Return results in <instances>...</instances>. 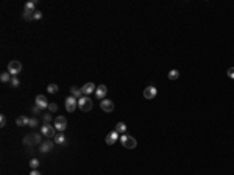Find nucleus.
<instances>
[{
    "label": "nucleus",
    "mask_w": 234,
    "mask_h": 175,
    "mask_svg": "<svg viewBox=\"0 0 234 175\" xmlns=\"http://www.w3.org/2000/svg\"><path fill=\"white\" fill-rule=\"evenodd\" d=\"M92 106H94V103H92V100H91V98H89L88 95H83L81 98H78V108H80L83 113L91 111Z\"/></svg>",
    "instance_id": "nucleus-1"
},
{
    "label": "nucleus",
    "mask_w": 234,
    "mask_h": 175,
    "mask_svg": "<svg viewBox=\"0 0 234 175\" xmlns=\"http://www.w3.org/2000/svg\"><path fill=\"white\" fill-rule=\"evenodd\" d=\"M120 142L125 149H136V145H138V141H136L133 136L130 135H122L120 136Z\"/></svg>",
    "instance_id": "nucleus-2"
},
{
    "label": "nucleus",
    "mask_w": 234,
    "mask_h": 175,
    "mask_svg": "<svg viewBox=\"0 0 234 175\" xmlns=\"http://www.w3.org/2000/svg\"><path fill=\"white\" fill-rule=\"evenodd\" d=\"M41 135L45 136L47 139H48V138H55V136H56V128H55V125H48V124L42 125V127H41Z\"/></svg>",
    "instance_id": "nucleus-3"
},
{
    "label": "nucleus",
    "mask_w": 234,
    "mask_h": 175,
    "mask_svg": "<svg viewBox=\"0 0 234 175\" xmlns=\"http://www.w3.org/2000/svg\"><path fill=\"white\" fill-rule=\"evenodd\" d=\"M8 72L11 74L13 77H16V75H19L20 72H22V63H19V61H9V64H8Z\"/></svg>",
    "instance_id": "nucleus-4"
},
{
    "label": "nucleus",
    "mask_w": 234,
    "mask_h": 175,
    "mask_svg": "<svg viewBox=\"0 0 234 175\" xmlns=\"http://www.w3.org/2000/svg\"><path fill=\"white\" fill-rule=\"evenodd\" d=\"M39 142H41V135H37V133H30L24 138L25 145H35V144H39Z\"/></svg>",
    "instance_id": "nucleus-5"
},
{
    "label": "nucleus",
    "mask_w": 234,
    "mask_h": 175,
    "mask_svg": "<svg viewBox=\"0 0 234 175\" xmlns=\"http://www.w3.org/2000/svg\"><path fill=\"white\" fill-rule=\"evenodd\" d=\"M55 128H56V131L63 133V131L67 128V119L64 117V116H58L55 119Z\"/></svg>",
    "instance_id": "nucleus-6"
},
{
    "label": "nucleus",
    "mask_w": 234,
    "mask_h": 175,
    "mask_svg": "<svg viewBox=\"0 0 234 175\" xmlns=\"http://www.w3.org/2000/svg\"><path fill=\"white\" fill-rule=\"evenodd\" d=\"M77 106H78V98H75L73 95H70V97L66 98V109H67V113H73L75 109H77Z\"/></svg>",
    "instance_id": "nucleus-7"
},
{
    "label": "nucleus",
    "mask_w": 234,
    "mask_h": 175,
    "mask_svg": "<svg viewBox=\"0 0 234 175\" xmlns=\"http://www.w3.org/2000/svg\"><path fill=\"white\" fill-rule=\"evenodd\" d=\"M100 108L105 113H112L114 111V103H112V100H109V98H103L100 102Z\"/></svg>",
    "instance_id": "nucleus-8"
},
{
    "label": "nucleus",
    "mask_w": 234,
    "mask_h": 175,
    "mask_svg": "<svg viewBox=\"0 0 234 175\" xmlns=\"http://www.w3.org/2000/svg\"><path fill=\"white\" fill-rule=\"evenodd\" d=\"M158 94V89L155 86H147L144 89V97L147 98V100H151V98H155Z\"/></svg>",
    "instance_id": "nucleus-9"
},
{
    "label": "nucleus",
    "mask_w": 234,
    "mask_h": 175,
    "mask_svg": "<svg viewBox=\"0 0 234 175\" xmlns=\"http://www.w3.org/2000/svg\"><path fill=\"white\" fill-rule=\"evenodd\" d=\"M117 139H120V135H119L117 131H111V133H108V136L105 138V142L108 145H112Z\"/></svg>",
    "instance_id": "nucleus-10"
},
{
    "label": "nucleus",
    "mask_w": 234,
    "mask_h": 175,
    "mask_svg": "<svg viewBox=\"0 0 234 175\" xmlns=\"http://www.w3.org/2000/svg\"><path fill=\"white\" fill-rule=\"evenodd\" d=\"M36 105L39 106L41 109H45V108H48V105H50V103L47 102V97H45V95L39 94V95L36 97Z\"/></svg>",
    "instance_id": "nucleus-11"
},
{
    "label": "nucleus",
    "mask_w": 234,
    "mask_h": 175,
    "mask_svg": "<svg viewBox=\"0 0 234 175\" xmlns=\"http://www.w3.org/2000/svg\"><path fill=\"white\" fill-rule=\"evenodd\" d=\"M95 89H97V86L94 83H86L83 88H81V91H83L84 95H89V94H92V92H95Z\"/></svg>",
    "instance_id": "nucleus-12"
},
{
    "label": "nucleus",
    "mask_w": 234,
    "mask_h": 175,
    "mask_svg": "<svg viewBox=\"0 0 234 175\" xmlns=\"http://www.w3.org/2000/svg\"><path fill=\"white\" fill-rule=\"evenodd\" d=\"M106 92H108V88L105 86V85H100V86H97V89H95V95H97V98H105V95H106Z\"/></svg>",
    "instance_id": "nucleus-13"
},
{
    "label": "nucleus",
    "mask_w": 234,
    "mask_h": 175,
    "mask_svg": "<svg viewBox=\"0 0 234 175\" xmlns=\"http://www.w3.org/2000/svg\"><path fill=\"white\" fill-rule=\"evenodd\" d=\"M53 149V141H50V139H47V141H44L41 144V149H39V152H42V153H47V152H50Z\"/></svg>",
    "instance_id": "nucleus-14"
},
{
    "label": "nucleus",
    "mask_w": 234,
    "mask_h": 175,
    "mask_svg": "<svg viewBox=\"0 0 234 175\" xmlns=\"http://www.w3.org/2000/svg\"><path fill=\"white\" fill-rule=\"evenodd\" d=\"M70 92H72V95L75 98H81V97H83V91H81V88L72 86V88H70Z\"/></svg>",
    "instance_id": "nucleus-15"
},
{
    "label": "nucleus",
    "mask_w": 234,
    "mask_h": 175,
    "mask_svg": "<svg viewBox=\"0 0 234 175\" xmlns=\"http://www.w3.org/2000/svg\"><path fill=\"white\" fill-rule=\"evenodd\" d=\"M16 124H17L19 127H22V125H28L30 124V119L25 117V116H19L17 119H16Z\"/></svg>",
    "instance_id": "nucleus-16"
},
{
    "label": "nucleus",
    "mask_w": 234,
    "mask_h": 175,
    "mask_svg": "<svg viewBox=\"0 0 234 175\" xmlns=\"http://www.w3.org/2000/svg\"><path fill=\"white\" fill-rule=\"evenodd\" d=\"M114 131H117L119 135H123L125 131H127V125H125L123 122H119V124L116 125V128H114Z\"/></svg>",
    "instance_id": "nucleus-17"
},
{
    "label": "nucleus",
    "mask_w": 234,
    "mask_h": 175,
    "mask_svg": "<svg viewBox=\"0 0 234 175\" xmlns=\"http://www.w3.org/2000/svg\"><path fill=\"white\" fill-rule=\"evenodd\" d=\"M36 13V11H35ZM35 13H31V11H27V9H24V13H22V17H24V20H33L35 19Z\"/></svg>",
    "instance_id": "nucleus-18"
},
{
    "label": "nucleus",
    "mask_w": 234,
    "mask_h": 175,
    "mask_svg": "<svg viewBox=\"0 0 234 175\" xmlns=\"http://www.w3.org/2000/svg\"><path fill=\"white\" fill-rule=\"evenodd\" d=\"M53 142H55V144H64V142H66V136L63 133H58L55 136V139H53Z\"/></svg>",
    "instance_id": "nucleus-19"
},
{
    "label": "nucleus",
    "mask_w": 234,
    "mask_h": 175,
    "mask_svg": "<svg viewBox=\"0 0 234 175\" xmlns=\"http://www.w3.org/2000/svg\"><path fill=\"white\" fill-rule=\"evenodd\" d=\"M58 89H59V88H58V85H55V83H50V85L47 86V92H50V94H56Z\"/></svg>",
    "instance_id": "nucleus-20"
},
{
    "label": "nucleus",
    "mask_w": 234,
    "mask_h": 175,
    "mask_svg": "<svg viewBox=\"0 0 234 175\" xmlns=\"http://www.w3.org/2000/svg\"><path fill=\"white\" fill-rule=\"evenodd\" d=\"M36 0L35 2H28V3H25V8L24 9H27V11H31V13H35V8H36Z\"/></svg>",
    "instance_id": "nucleus-21"
},
{
    "label": "nucleus",
    "mask_w": 234,
    "mask_h": 175,
    "mask_svg": "<svg viewBox=\"0 0 234 175\" xmlns=\"http://www.w3.org/2000/svg\"><path fill=\"white\" fill-rule=\"evenodd\" d=\"M9 78H11V74H9V72H3L2 75H0V80H2L3 83H8Z\"/></svg>",
    "instance_id": "nucleus-22"
},
{
    "label": "nucleus",
    "mask_w": 234,
    "mask_h": 175,
    "mask_svg": "<svg viewBox=\"0 0 234 175\" xmlns=\"http://www.w3.org/2000/svg\"><path fill=\"white\" fill-rule=\"evenodd\" d=\"M178 77H179V72H178V70H175V69L168 72V78H170V80H176Z\"/></svg>",
    "instance_id": "nucleus-23"
},
{
    "label": "nucleus",
    "mask_w": 234,
    "mask_h": 175,
    "mask_svg": "<svg viewBox=\"0 0 234 175\" xmlns=\"http://www.w3.org/2000/svg\"><path fill=\"white\" fill-rule=\"evenodd\" d=\"M37 166H39V161H37L36 158H33V160L30 161V167H31V171H35V169H36Z\"/></svg>",
    "instance_id": "nucleus-24"
},
{
    "label": "nucleus",
    "mask_w": 234,
    "mask_h": 175,
    "mask_svg": "<svg viewBox=\"0 0 234 175\" xmlns=\"http://www.w3.org/2000/svg\"><path fill=\"white\" fill-rule=\"evenodd\" d=\"M19 85H20V81L17 80V77H13V78H11V86L13 88H17Z\"/></svg>",
    "instance_id": "nucleus-25"
},
{
    "label": "nucleus",
    "mask_w": 234,
    "mask_h": 175,
    "mask_svg": "<svg viewBox=\"0 0 234 175\" xmlns=\"http://www.w3.org/2000/svg\"><path fill=\"white\" fill-rule=\"evenodd\" d=\"M58 109V106H56V103H50V105H48V111H52V113H55Z\"/></svg>",
    "instance_id": "nucleus-26"
},
{
    "label": "nucleus",
    "mask_w": 234,
    "mask_h": 175,
    "mask_svg": "<svg viewBox=\"0 0 234 175\" xmlns=\"http://www.w3.org/2000/svg\"><path fill=\"white\" fill-rule=\"evenodd\" d=\"M5 125H6V117L2 114V116H0V127H5Z\"/></svg>",
    "instance_id": "nucleus-27"
},
{
    "label": "nucleus",
    "mask_w": 234,
    "mask_h": 175,
    "mask_svg": "<svg viewBox=\"0 0 234 175\" xmlns=\"http://www.w3.org/2000/svg\"><path fill=\"white\" fill-rule=\"evenodd\" d=\"M44 122L45 124H50L52 122V116H50V114H44Z\"/></svg>",
    "instance_id": "nucleus-28"
},
{
    "label": "nucleus",
    "mask_w": 234,
    "mask_h": 175,
    "mask_svg": "<svg viewBox=\"0 0 234 175\" xmlns=\"http://www.w3.org/2000/svg\"><path fill=\"white\" fill-rule=\"evenodd\" d=\"M228 77L234 80V67H230V69H228Z\"/></svg>",
    "instance_id": "nucleus-29"
},
{
    "label": "nucleus",
    "mask_w": 234,
    "mask_h": 175,
    "mask_svg": "<svg viewBox=\"0 0 234 175\" xmlns=\"http://www.w3.org/2000/svg\"><path fill=\"white\" fill-rule=\"evenodd\" d=\"M35 19H36V20L42 19V13H41V11H36V13H35Z\"/></svg>",
    "instance_id": "nucleus-30"
},
{
    "label": "nucleus",
    "mask_w": 234,
    "mask_h": 175,
    "mask_svg": "<svg viewBox=\"0 0 234 175\" xmlns=\"http://www.w3.org/2000/svg\"><path fill=\"white\" fill-rule=\"evenodd\" d=\"M28 125H30V127H36V125H37V120H36V119H30V124H28Z\"/></svg>",
    "instance_id": "nucleus-31"
},
{
    "label": "nucleus",
    "mask_w": 234,
    "mask_h": 175,
    "mask_svg": "<svg viewBox=\"0 0 234 175\" xmlns=\"http://www.w3.org/2000/svg\"><path fill=\"white\" fill-rule=\"evenodd\" d=\"M39 111H41V108L37 106V105H35V106H33V113H39Z\"/></svg>",
    "instance_id": "nucleus-32"
},
{
    "label": "nucleus",
    "mask_w": 234,
    "mask_h": 175,
    "mask_svg": "<svg viewBox=\"0 0 234 175\" xmlns=\"http://www.w3.org/2000/svg\"><path fill=\"white\" fill-rule=\"evenodd\" d=\"M30 175H41V172H39V171H36V169H35V171H31V174H30Z\"/></svg>",
    "instance_id": "nucleus-33"
}]
</instances>
